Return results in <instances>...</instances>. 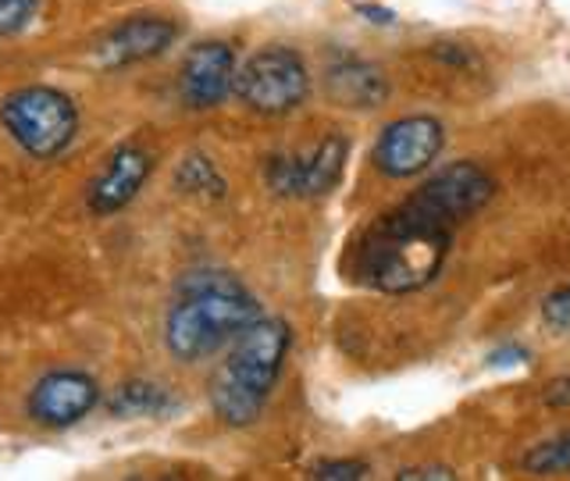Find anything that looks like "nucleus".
Listing matches in <instances>:
<instances>
[{
  "instance_id": "nucleus-1",
  "label": "nucleus",
  "mask_w": 570,
  "mask_h": 481,
  "mask_svg": "<svg viewBox=\"0 0 570 481\" xmlns=\"http://www.w3.org/2000/svg\"><path fill=\"white\" fill-rule=\"evenodd\" d=\"M453 232L456 225L439 218L414 196H406L356 243V282L389 296L424 289L439 278L445 257H450Z\"/></svg>"
},
{
  "instance_id": "nucleus-2",
  "label": "nucleus",
  "mask_w": 570,
  "mask_h": 481,
  "mask_svg": "<svg viewBox=\"0 0 570 481\" xmlns=\"http://www.w3.org/2000/svg\"><path fill=\"white\" fill-rule=\"evenodd\" d=\"M261 317V303L228 272H193L178 285L165 317L168 353L183 364H200L228 346Z\"/></svg>"
},
{
  "instance_id": "nucleus-3",
  "label": "nucleus",
  "mask_w": 570,
  "mask_h": 481,
  "mask_svg": "<svg viewBox=\"0 0 570 481\" xmlns=\"http://www.w3.org/2000/svg\"><path fill=\"white\" fill-rule=\"evenodd\" d=\"M293 332L282 317H257L246 325L222 367L210 379V406L228 428H246L264 414V403L282 374Z\"/></svg>"
},
{
  "instance_id": "nucleus-4",
  "label": "nucleus",
  "mask_w": 570,
  "mask_h": 481,
  "mask_svg": "<svg viewBox=\"0 0 570 481\" xmlns=\"http://www.w3.org/2000/svg\"><path fill=\"white\" fill-rule=\"evenodd\" d=\"M0 121L8 136L36 160H50L71 147L79 132V111L71 97L50 86H26L14 89L0 104Z\"/></svg>"
},
{
  "instance_id": "nucleus-5",
  "label": "nucleus",
  "mask_w": 570,
  "mask_h": 481,
  "mask_svg": "<svg viewBox=\"0 0 570 481\" xmlns=\"http://www.w3.org/2000/svg\"><path fill=\"white\" fill-rule=\"evenodd\" d=\"M232 94L257 115H289L311 97V71L293 47H264L236 68Z\"/></svg>"
},
{
  "instance_id": "nucleus-6",
  "label": "nucleus",
  "mask_w": 570,
  "mask_h": 481,
  "mask_svg": "<svg viewBox=\"0 0 570 481\" xmlns=\"http://www.w3.org/2000/svg\"><path fill=\"white\" fill-rule=\"evenodd\" d=\"M350 143L343 136H325L311 154H282L267 160V186L293 200L328 196L346 171Z\"/></svg>"
},
{
  "instance_id": "nucleus-7",
  "label": "nucleus",
  "mask_w": 570,
  "mask_h": 481,
  "mask_svg": "<svg viewBox=\"0 0 570 481\" xmlns=\"http://www.w3.org/2000/svg\"><path fill=\"white\" fill-rule=\"evenodd\" d=\"M445 143L442 121L432 115H406L385 125L379 143H374L371 160L385 178H414L424 168H432Z\"/></svg>"
},
{
  "instance_id": "nucleus-8",
  "label": "nucleus",
  "mask_w": 570,
  "mask_h": 481,
  "mask_svg": "<svg viewBox=\"0 0 570 481\" xmlns=\"http://www.w3.org/2000/svg\"><path fill=\"white\" fill-rule=\"evenodd\" d=\"M410 196L460 228L495 196V178L481 165H474V160H453V165L439 168L432 178H424Z\"/></svg>"
},
{
  "instance_id": "nucleus-9",
  "label": "nucleus",
  "mask_w": 570,
  "mask_h": 481,
  "mask_svg": "<svg viewBox=\"0 0 570 481\" xmlns=\"http://www.w3.org/2000/svg\"><path fill=\"white\" fill-rule=\"evenodd\" d=\"M100 403V385L86 371H50L29 392V418L43 428H71Z\"/></svg>"
},
{
  "instance_id": "nucleus-10",
  "label": "nucleus",
  "mask_w": 570,
  "mask_h": 481,
  "mask_svg": "<svg viewBox=\"0 0 570 481\" xmlns=\"http://www.w3.org/2000/svg\"><path fill=\"white\" fill-rule=\"evenodd\" d=\"M236 86V53L222 40H207L189 47L183 71H178V89L193 111H210L225 104V97Z\"/></svg>"
},
{
  "instance_id": "nucleus-11",
  "label": "nucleus",
  "mask_w": 570,
  "mask_h": 481,
  "mask_svg": "<svg viewBox=\"0 0 570 481\" xmlns=\"http://www.w3.org/2000/svg\"><path fill=\"white\" fill-rule=\"evenodd\" d=\"M175 40H178V26L171 18H154V14L129 18V22H121L97 43L94 65L104 71H115L125 65L150 61L157 53H165Z\"/></svg>"
},
{
  "instance_id": "nucleus-12",
  "label": "nucleus",
  "mask_w": 570,
  "mask_h": 481,
  "mask_svg": "<svg viewBox=\"0 0 570 481\" xmlns=\"http://www.w3.org/2000/svg\"><path fill=\"white\" fill-rule=\"evenodd\" d=\"M150 171H154V154L136 147V143H125V147L111 154L107 168L97 175V183L89 186V210L107 218V214L129 207L142 183L150 178Z\"/></svg>"
},
{
  "instance_id": "nucleus-13",
  "label": "nucleus",
  "mask_w": 570,
  "mask_h": 481,
  "mask_svg": "<svg viewBox=\"0 0 570 481\" xmlns=\"http://www.w3.org/2000/svg\"><path fill=\"white\" fill-rule=\"evenodd\" d=\"M325 86L335 104L353 107V111H371L389 97V79L382 76V68L353 58V53H338L325 68Z\"/></svg>"
},
{
  "instance_id": "nucleus-14",
  "label": "nucleus",
  "mask_w": 570,
  "mask_h": 481,
  "mask_svg": "<svg viewBox=\"0 0 570 481\" xmlns=\"http://www.w3.org/2000/svg\"><path fill=\"white\" fill-rule=\"evenodd\" d=\"M171 406H175V400L168 396V389H160L157 382L132 379L111 392L107 414L111 418H157V414H168Z\"/></svg>"
},
{
  "instance_id": "nucleus-15",
  "label": "nucleus",
  "mask_w": 570,
  "mask_h": 481,
  "mask_svg": "<svg viewBox=\"0 0 570 481\" xmlns=\"http://www.w3.org/2000/svg\"><path fill=\"white\" fill-rule=\"evenodd\" d=\"M175 186L189 196H204V200H222L225 196V178L204 154H189L183 165L175 168Z\"/></svg>"
},
{
  "instance_id": "nucleus-16",
  "label": "nucleus",
  "mask_w": 570,
  "mask_h": 481,
  "mask_svg": "<svg viewBox=\"0 0 570 481\" xmlns=\"http://www.w3.org/2000/svg\"><path fill=\"white\" fill-rule=\"evenodd\" d=\"M524 471L531 474H542V478H552V474H570V432L549 439L542 445H534V450L524 457Z\"/></svg>"
},
{
  "instance_id": "nucleus-17",
  "label": "nucleus",
  "mask_w": 570,
  "mask_h": 481,
  "mask_svg": "<svg viewBox=\"0 0 570 481\" xmlns=\"http://www.w3.org/2000/svg\"><path fill=\"white\" fill-rule=\"evenodd\" d=\"M36 18V0H0V36L22 32Z\"/></svg>"
},
{
  "instance_id": "nucleus-18",
  "label": "nucleus",
  "mask_w": 570,
  "mask_h": 481,
  "mask_svg": "<svg viewBox=\"0 0 570 481\" xmlns=\"http://www.w3.org/2000/svg\"><path fill=\"white\" fill-rule=\"evenodd\" d=\"M542 321H546L552 332H570V285H563V289L546 296V303H542Z\"/></svg>"
},
{
  "instance_id": "nucleus-19",
  "label": "nucleus",
  "mask_w": 570,
  "mask_h": 481,
  "mask_svg": "<svg viewBox=\"0 0 570 481\" xmlns=\"http://www.w3.org/2000/svg\"><path fill=\"white\" fill-rule=\"evenodd\" d=\"M314 478H321V481H356V478H367V463L364 460H325L314 468Z\"/></svg>"
},
{
  "instance_id": "nucleus-20",
  "label": "nucleus",
  "mask_w": 570,
  "mask_h": 481,
  "mask_svg": "<svg viewBox=\"0 0 570 481\" xmlns=\"http://www.w3.org/2000/svg\"><path fill=\"white\" fill-rule=\"evenodd\" d=\"M542 403L552 406V410H570V374L546 382V389H542Z\"/></svg>"
},
{
  "instance_id": "nucleus-21",
  "label": "nucleus",
  "mask_w": 570,
  "mask_h": 481,
  "mask_svg": "<svg viewBox=\"0 0 570 481\" xmlns=\"http://www.w3.org/2000/svg\"><path fill=\"white\" fill-rule=\"evenodd\" d=\"M396 478H400V481H414V478L428 481V478H453V471H450V468H406V471H400Z\"/></svg>"
},
{
  "instance_id": "nucleus-22",
  "label": "nucleus",
  "mask_w": 570,
  "mask_h": 481,
  "mask_svg": "<svg viewBox=\"0 0 570 481\" xmlns=\"http://www.w3.org/2000/svg\"><path fill=\"white\" fill-rule=\"evenodd\" d=\"M361 14H371V22H379V26L396 22V14L385 11V8H374V4H361Z\"/></svg>"
}]
</instances>
